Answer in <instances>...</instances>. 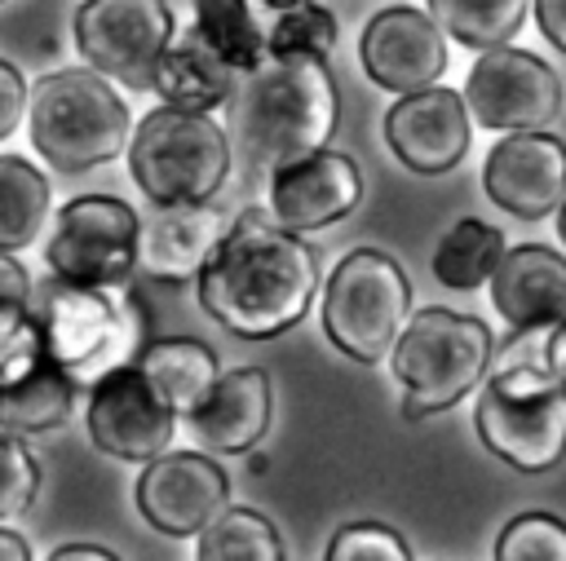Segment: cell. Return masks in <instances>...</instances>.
<instances>
[{
  "label": "cell",
  "mask_w": 566,
  "mask_h": 561,
  "mask_svg": "<svg viewBox=\"0 0 566 561\" xmlns=\"http://www.w3.org/2000/svg\"><path fill=\"white\" fill-rule=\"evenodd\" d=\"M195 278L199 305L212 322L243 340H274L310 314L318 292V256L265 208H248L234 216Z\"/></svg>",
  "instance_id": "cell-1"
},
{
  "label": "cell",
  "mask_w": 566,
  "mask_h": 561,
  "mask_svg": "<svg viewBox=\"0 0 566 561\" xmlns=\"http://www.w3.org/2000/svg\"><path fill=\"white\" fill-rule=\"evenodd\" d=\"M230 124L239 146L256 168L292 163L332 141L340 119L336 80L323 57L296 53L279 57L265 53L256 66L243 71V84L230 93Z\"/></svg>",
  "instance_id": "cell-2"
},
{
  "label": "cell",
  "mask_w": 566,
  "mask_h": 561,
  "mask_svg": "<svg viewBox=\"0 0 566 561\" xmlns=\"http://www.w3.org/2000/svg\"><path fill=\"white\" fill-rule=\"evenodd\" d=\"M35 327L44 353L75 375V384H93L106 371L133 362L146 345V318L119 287H84L66 278H49L31 296Z\"/></svg>",
  "instance_id": "cell-3"
},
{
  "label": "cell",
  "mask_w": 566,
  "mask_h": 561,
  "mask_svg": "<svg viewBox=\"0 0 566 561\" xmlns=\"http://www.w3.org/2000/svg\"><path fill=\"white\" fill-rule=\"evenodd\" d=\"M394 375L402 384V415L424 420L478 389L491 367V327L455 309H420L402 322L394 349Z\"/></svg>",
  "instance_id": "cell-4"
},
{
  "label": "cell",
  "mask_w": 566,
  "mask_h": 561,
  "mask_svg": "<svg viewBox=\"0 0 566 561\" xmlns=\"http://www.w3.org/2000/svg\"><path fill=\"white\" fill-rule=\"evenodd\" d=\"M31 146L57 172H84L115 159L128 141V106L102 71H53L27 88Z\"/></svg>",
  "instance_id": "cell-5"
},
{
  "label": "cell",
  "mask_w": 566,
  "mask_h": 561,
  "mask_svg": "<svg viewBox=\"0 0 566 561\" xmlns=\"http://www.w3.org/2000/svg\"><path fill=\"white\" fill-rule=\"evenodd\" d=\"M128 172L155 208L208 203L230 177V137L208 110L164 102L128 141Z\"/></svg>",
  "instance_id": "cell-6"
},
{
  "label": "cell",
  "mask_w": 566,
  "mask_h": 561,
  "mask_svg": "<svg viewBox=\"0 0 566 561\" xmlns=\"http://www.w3.org/2000/svg\"><path fill=\"white\" fill-rule=\"evenodd\" d=\"M411 309V283L389 252L354 247L327 278L323 331L354 362H380Z\"/></svg>",
  "instance_id": "cell-7"
},
{
  "label": "cell",
  "mask_w": 566,
  "mask_h": 561,
  "mask_svg": "<svg viewBox=\"0 0 566 561\" xmlns=\"http://www.w3.org/2000/svg\"><path fill=\"white\" fill-rule=\"evenodd\" d=\"M137 239H142V225L124 199L84 194L57 212L44 261L66 283L119 287L137 269Z\"/></svg>",
  "instance_id": "cell-8"
},
{
  "label": "cell",
  "mask_w": 566,
  "mask_h": 561,
  "mask_svg": "<svg viewBox=\"0 0 566 561\" xmlns=\"http://www.w3.org/2000/svg\"><path fill=\"white\" fill-rule=\"evenodd\" d=\"M168 40V0H84L75 9V44L84 62L128 88H150Z\"/></svg>",
  "instance_id": "cell-9"
},
{
  "label": "cell",
  "mask_w": 566,
  "mask_h": 561,
  "mask_svg": "<svg viewBox=\"0 0 566 561\" xmlns=\"http://www.w3.org/2000/svg\"><path fill=\"white\" fill-rule=\"evenodd\" d=\"M460 97L469 106V119L482 128L495 133L548 128L562 110V80L544 57L495 44L478 53Z\"/></svg>",
  "instance_id": "cell-10"
},
{
  "label": "cell",
  "mask_w": 566,
  "mask_h": 561,
  "mask_svg": "<svg viewBox=\"0 0 566 561\" xmlns=\"http://www.w3.org/2000/svg\"><path fill=\"white\" fill-rule=\"evenodd\" d=\"M172 428L177 411L137 367V358L88 384V433L106 455L146 464L159 451H168Z\"/></svg>",
  "instance_id": "cell-11"
},
{
  "label": "cell",
  "mask_w": 566,
  "mask_h": 561,
  "mask_svg": "<svg viewBox=\"0 0 566 561\" xmlns=\"http://www.w3.org/2000/svg\"><path fill=\"white\" fill-rule=\"evenodd\" d=\"M482 446L517 473H548L566 455V389L504 393L486 384L473 406Z\"/></svg>",
  "instance_id": "cell-12"
},
{
  "label": "cell",
  "mask_w": 566,
  "mask_h": 561,
  "mask_svg": "<svg viewBox=\"0 0 566 561\" xmlns=\"http://www.w3.org/2000/svg\"><path fill=\"white\" fill-rule=\"evenodd\" d=\"M230 504V481L199 451H159L137 477V508L159 534H199Z\"/></svg>",
  "instance_id": "cell-13"
},
{
  "label": "cell",
  "mask_w": 566,
  "mask_h": 561,
  "mask_svg": "<svg viewBox=\"0 0 566 561\" xmlns=\"http://www.w3.org/2000/svg\"><path fill=\"white\" fill-rule=\"evenodd\" d=\"M482 190L500 212L517 221H539L557 212L566 194V141H557L544 128L509 133L486 155Z\"/></svg>",
  "instance_id": "cell-14"
},
{
  "label": "cell",
  "mask_w": 566,
  "mask_h": 561,
  "mask_svg": "<svg viewBox=\"0 0 566 561\" xmlns=\"http://www.w3.org/2000/svg\"><path fill=\"white\" fill-rule=\"evenodd\" d=\"M469 106L455 88L424 84L416 93H398V102L385 110V141L398 155L402 168L420 177L451 172L469 155Z\"/></svg>",
  "instance_id": "cell-15"
},
{
  "label": "cell",
  "mask_w": 566,
  "mask_h": 561,
  "mask_svg": "<svg viewBox=\"0 0 566 561\" xmlns=\"http://www.w3.org/2000/svg\"><path fill=\"white\" fill-rule=\"evenodd\" d=\"M358 57L371 84L389 93H416L424 84H438V75L447 71V40L429 13L389 4L363 27Z\"/></svg>",
  "instance_id": "cell-16"
},
{
  "label": "cell",
  "mask_w": 566,
  "mask_h": 561,
  "mask_svg": "<svg viewBox=\"0 0 566 561\" xmlns=\"http://www.w3.org/2000/svg\"><path fill=\"white\" fill-rule=\"evenodd\" d=\"M363 199V172L340 150H310L292 163H279L270 177V216L287 230H323L349 216Z\"/></svg>",
  "instance_id": "cell-17"
},
{
  "label": "cell",
  "mask_w": 566,
  "mask_h": 561,
  "mask_svg": "<svg viewBox=\"0 0 566 561\" xmlns=\"http://www.w3.org/2000/svg\"><path fill=\"white\" fill-rule=\"evenodd\" d=\"M186 420L212 451H252L270 428V375L261 367L221 371L208 384V393L186 411Z\"/></svg>",
  "instance_id": "cell-18"
},
{
  "label": "cell",
  "mask_w": 566,
  "mask_h": 561,
  "mask_svg": "<svg viewBox=\"0 0 566 561\" xmlns=\"http://www.w3.org/2000/svg\"><path fill=\"white\" fill-rule=\"evenodd\" d=\"M491 300L513 331L562 322L566 318V256L539 243L504 247L491 274Z\"/></svg>",
  "instance_id": "cell-19"
},
{
  "label": "cell",
  "mask_w": 566,
  "mask_h": 561,
  "mask_svg": "<svg viewBox=\"0 0 566 561\" xmlns=\"http://www.w3.org/2000/svg\"><path fill=\"white\" fill-rule=\"evenodd\" d=\"M221 212L208 203H181V208H159L150 225H142L137 239V261L146 274L181 283L203 269L212 247L221 243Z\"/></svg>",
  "instance_id": "cell-20"
},
{
  "label": "cell",
  "mask_w": 566,
  "mask_h": 561,
  "mask_svg": "<svg viewBox=\"0 0 566 561\" xmlns=\"http://www.w3.org/2000/svg\"><path fill=\"white\" fill-rule=\"evenodd\" d=\"M150 88L168 102V106H181V110H217L230 102L234 93V66L199 35V31H186L177 44L168 40L159 66H155V80Z\"/></svg>",
  "instance_id": "cell-21"
},
{
  "label": "cell",
  "mask_w": 566,
  "mask_h": 561,
  "mask_svg": "<svg viewBox=\"0 0 566 561\" xmlns=\"http://www.w3.org/2000/svg\"><path fill=\"white\" fill-rule=\"evenodd\" d=\"M75 375L66 367H57L49 353H40L22 375L0 384V428L13 433H44L71 420L75 406Z\"/></svg>",
  "instance_id": "cell-22"
},
{
  "label": "cell",
  "mask_w": 566,
  "mask_h": 561,
  "mask_svg": "<svg viewBox=\"0 0 566 561\" xmlns=\"http://www.w3.org/2000/svg\"><path fill=\"white\" fill-rule=\"evenodd\" d=\"M137 367L155 380V389L172 402L177 415H186L208 393V384L221 375L217 353L199 340H150V345H142Z\"/></svg>",
  "instance_id": "cell-23"
},
{
  "label": "cell",
  "mask_w": 566,
  "mask_h": 561,
  "mask_svg": "<svg viewBox=\"0 0 566 561\" xmlns=\"http://www.w3.org/2000/svg\"><path fill=\"white\" fill-rule=\"evenodd\" d=\"M49 216V181L22 155H0V252L35 243Z\"/></svg>",
  "instance_id": "cell-24"
},
{
  "label": "cell",
  "mask_w": 566,
  "mask_h": 561,
  "mask_svg": "<svg viewBox=\"0 0 566 561\" xmlns=\"http://www.w3.org/2000/svg\"><path fill=\"white\" fill-rule=\"evenodd\" d=\"M44 353L35 305H31V278L13 261V252H0V384L22 375Z\"/></svg>",
  "instance_id": "cell-25"
},
{
  "label": "cell",
  "mask_w": 566,
  "mask_h": 561,
  "mask_svg": "<svg viewBox=\"0 0 566 561\" xmlns=\"http://www.w3.org/2000/svg\"><path fill=\"white\" fill-rule=\"evenodd\" d=\"M500 256H504V234L478 216H464L442 234L433 252V278L451 292H473L491 283Z\"/></svg>",
  "instance_id": "cell-26"
},
{
  "label": "cell",
  "mask_w": 566,
  "mask_h": 561,
  "mask_svg": "<svg viewBox=\"0 0 566 561\" xmlns=\"http://www.w3.org/2000/svg\"><path fill=\"white\" fill-rule=\"evenodd\" d=\"M526 4L531 0H429V18L442 27V35L482 53L517 35Z\"/></svg>",
  "instance_id": "cell-27"
},
{
  "label": "cell",
  "mask_w": 566,
  "mask_h": 561,
  "mask_svg": "<svg viewBox=\"0 0 566 561\" xmlns=\"http://www.w3.org/2000/svg\"><path fill=\"white\" fill-rule=\"evenodd\" d=\"M199 561H283V539L256 508L226 504L199 530Z\"/></svg>",
  "instance_id": "cell-28"
},
{
  "label": "cell",
  "mask_w": 566,
  "mask_h": 561,
  "mask_svg": "<svg viewBox=\"0 0 566 561\" xmlns=\"http://www.w3.org/2000/svg\"><path fill=\"white\" fill-rule=\"evenodd\" d=\"M195 31L234 71H248L265 57V35H261L248 0H195Z\"/></svg>",
  "instance_id": "cell-29"
},
{
  "label": "cell",
  "mask_w": 566,
  "mask_h": 561,
  "mask_svg": "<svg viewBox=\"0 0 566 561\" xmlns=\"http://www.w3.org/2000/svg\"><path fill=\"white\" fill-rule=\"evenodd\" d=\"M332 49H336V18L318 0H301V4L279 9L274 27L265 35V53H279V57H296V53L327 57Z\"/></svg>",
  "instance_id": "cell-30"
},
{
  "label": "cell",
  "mask_w": 566,
  "mask_h": 561,
  "mask_svg": "<svg viewBox=\"0 0 566 561\" xmlns=\"http://www.w3.org/2000/svg\"><path fill=\"white\" fill-rule=\"evenodd\" d=\"M495 561H566V521L553 512H522L495 539Z\"/></svg>",
  "instance_id": "cell-31"
},
{
  "label": "cell",
  "mask_w": 566,
  "mask_h": 561,
  "mask_svg": "<svg viewBox=\"0 0 566 561\" xmlns=\"http://www.w3.org/2000/svg\"><path fill=\"white\" fill-rule=\"evenodd\" d=\"M40 490V464L13 428H0V521L31 508Z\"/></svg>",
  "instance_id": "cell-32"
},
{
  "label": "cell",
  "mask_w": 566,
  "mask_h": 561,
  "mask_svg": "<svg viewBox=\"0 0 566 561\" xmlns=\"http://www.w3.org/2000/svg\"><path fill=\"white\" fill-rule=\"evenodd\" d=\"M327 561H411V548L398 530L380 521H354L332 534Z\"/></svg>",
  "instance_id": "cell-33"
},
{
  "label": "cell",
  "mask_w": 566,
  "mask_h": 561,
  "mask_svg": "<svg viewBox=\"0 0 566 561\" xmlns=\"http://www.w3.org/2000/svg\"><path fill=\"white\" fill-rule=\"evenodd\" d=\"M27 115V80L13 62L0 57V137H9Z\"/></svg>",
  "instance_id": "cell-34"
},
{
  "label": "cell",
  "mask_w": 566,
  "mask_h": 561,
  "mask_svg": "<svg viewBox=\"0 0 566 561\" xmlns=\"http://www.w3.org/2000/svg\"><path fill=\"white\" fill-rule=\"evenodd\" d=\"M535 22H539V35L566 53V0H535Z\"/></svg>",
  "instance_id": "cell-35"
},
{
  "label": "cell",
  "mask_w": 566,
  "mask_h": 561,
  "mask_svg": "<svg viewBox=\"0 0 566 561\" xmlns=\"http://www.w3.org/2000/svg\"><path fill=\"white\" fill-rule=\"evenodd\" d=\"M548 362H553V375H557V384L566 389V318L548 327Z\"/></svg>",
  "instance_id": "cell-36"
},
{
  "label": "cell",
  "mask_w": 566,
  "mask_h": 561,
  "mask_svg": "<svg viewBox=\"0 0 566 561\" xmlns=\"http://www.w3.org/2000/svg\"><path fill=\"white\" fill-rule=\"evenodd\" d=\"M53 561H115V552L97 548V543H66L53 552Z\"/></svg>",
  "instance_id": "cell-37"
},
{
  "label": "cell",
  "mask_w": 566,
  "mask_h": 561,
  "mask_svg": "<svg viewBox=\"0 0 566 561\" xmlns=\"http://www.w3.org/2000/svg\"><path fill=\"white\" fill-rule=\"evenodd\" d=\"M0 561H31V548L18 530H4L0 526Z\"/></svg>",
  "instance_id": "cell-38"
},
{
  "label": "cell",
  "mask_w": 566,
  "mask_h": 561,
  "mask_svg": "<svg viewBox=\"0 0 566 561\" xmlns=\"http://www.w3.org/2000/svg\"><path fill=\"white\" fill-rule=\"evenodd\" d=\"M557 234H562V243H566V194H562V203H557Z\"/></svg>",
  "instance_id": "cell-39"
},
{
  "label": "cell",
  "mask_w": 566,
  "mask_h": 561,
  "mask_svg": "<svg viewBox=\"0 0 566 561\" xmlns=\"http://www.w3.org/2000/svg\"><path fill=\"white\" fill-rule=\"evenodd\" d=\"M261 4H265V9H274V13H279V9H287V4H301V0H261Z\"/></svg>",
  "instance_id": "cell-40"
}]
</instances>
